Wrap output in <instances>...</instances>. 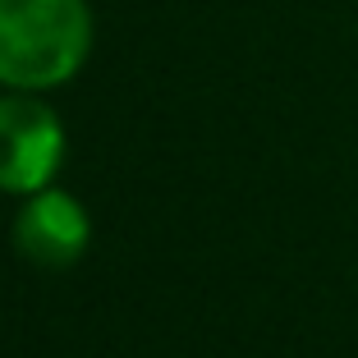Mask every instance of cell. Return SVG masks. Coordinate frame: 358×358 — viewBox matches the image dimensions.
I'll return each instance as SVG.
<instances>
[{"label": "cell", "mask_w": 358, "mask_h": 358, "mask_svg": "<svg viewBox=\"0 0 358 358\" xmlns=\"http://www.w3.org/2000/svg\"><path fill=\"white\" fill-rule=\"evenodd\" d=\"M87 243H92V216L69 189L46 184L23 198L19 216H14V248L32 266L64 271L87 253Z\"/></svg>", "instance_id": "3"}, {"label": "cell", "mask_w": 358, "mask_h": 358, "mask_svg": "<svg viewBox=\"0 0 358 358\" xmlns=\"http://www.w3.org/2000/svg\"><path fill=\"white\" fill-rule=\"evenodd\" d=\"M64 124L42 92H5L0 96V193L28 198L55 184L64 166Z\"/></svg>", "instance_id": "2"}, {"label": "cell", "mask_w": 358, "mask_h": 358, "mask_svg": "<svg viewBox=\"0 0 358 358\" xmlns=\"http://www.w3.org/2000/svg\"><path fill=\"white\" fill-rule=\"evenodd\" d=\"M87 0H0V87L51 92L64 87L92 55Z\"/></svg>", "instance_id": "1"}]
</instances>
